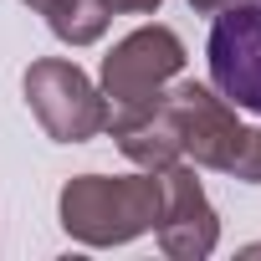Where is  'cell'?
Instances as JSON below:
<instances>
[{"label": "cell", "mask_w": 261, "mask_h": 261, "mask_svg": "<svg viewBox=\"0 0 261 261\" xmlns=\"http://www.w3.org/2000/svg\"><path fill=\"white\" fill-rule=\"evenodd\" d=\"M159 169L139 174H72L57 195L62 230L77 246H128L159 220Z\"/></svg>", "instance_id": "obj_1"}, {"label": "cell", "mask_w": 261, "mask_h": 261, "mask_svg": "<svg viewBox=\"0 0 261 261\" xmlns=\"http://www.w3.org/2000/svg\"><path fill=\"white\" fill-rule=\"evenodd\" d=\"M21 92L36 113V123L46 128V139L57 144H87L108 128V97L102 87L67 57H41L26 67Z\"/></svg>", "instance_id": "obj_2"}, {"label": "cell", "mask_w": 261, "mask_h": 261, "mask_svg": "<svg viewBox=\"0 0 261 261\" xmlns=\"http://www.w3.org/2000/svg\"><path fill=\"white\" fill-rule=\"evenodd\" d=\"M205 62H210V87L236 113L261 118V0H236L215 11Z\"/></svg>", "instance_id": "obj_3"}, {"label": "cell", "mask_w": 261, "mask_h": 261, "mask_svg": "<svg viewBox=\"0 0 261 261\" xmlns=\"http://www.w3.org/2000/svg\"><path fill=\"white\" fill-rule=\"evenodd\" d=\"M179 72H185V41H179L169 26L154 21V26L128 31V36L102 57L97 87H102L108 108H128V102H149V97H159Z\"/></svg>", "instance_id": "obj_4"}, {"label": "cell", "mask_w": 261, "mask_h": 261, "mask_svg": "<svg viewBox=\"0 0 261 261\" xmlns=\"http://www.w3.org/2000/svg\"><path fill=\"white\" fill-rule=\"evenodd\" d=\"M169 97V113H174V128H179V149L190 164L200 169H220L230 174L236 154H241V139H246V123L236 118V108L210 87V82H169L164 87Z\"/></svg>", "instance_id": "obj_5"}, {"label": "cell", "mask_w": 261, "mask_h": 261, "mask_svg": "<svg viewBox=\"0 0 261 261\" xmlns=\"http://www.w3.org/2000/svg\"><path fill=\"white\" fill-rule=\"evenodd\" d=\"M159 185H164L159 220H154L159 251L174 256V261H205L220 246V215H215L205 185L195 179V164L179 159V164L159 169Z\"/></svg>", "instance_id": "obj_6"}, {"label": "cell", "mask_w": 261, "mask_h": 261, "mask_svg": "<svg viewBox=\"0 0 261 261\" xmlns=\"http://www.w3.org/2000/svg\"><path fill=\"white\" fill-rule=\"evenodd\" d=\"M113 144L123 149V159H134L139 169H169L185 159L179 149V128L169 113V97H149V102H128V108H108V128Z\"/></svg>", "instance_id": "obj_7"}, {"label": "cell", "mask_w": 261, "mask_h": 261, "mask_svg": "<svg viewBox=\"0 0 261 261\" xmlns=\"http://www.w3.org/2000/svg\"><path fill=\"white\" fill-rule=\"evenodd\" d=\"M21 6H31L36 16H46L51 36L67 41V46H92L108 36V11H102V0H21Z\"/></svg>", "instance_id": "obj_8"}, {"label": "cell", "mask_w": 261, "mask_h": 261, "mask_svg": "<svg viewBox=\"0 0 261 261\" xmlns=\"http://www.w3.org/2000/svg\"><path fill=\"white\" fill-rule=\"evenodd\" d=\"M230 179H241V185H261V123L246 128L241 154H236V164H230Z\"/></svg>", "instance_id": "obj_9"}, {"label": "cell", "mask_w": 261, "mask_h": 261, "mask_svg": "<svg viewBox=\"0 0 261 261\" xmlns=\"http://www.w3.org/2000/svg\"><path fill=\"white\" fill-rule=\"evenodd\" d=\"M102 11L108 16H154L159 0H102Z\"/></svg>", "instance_id": "obj_10"}, {"label": "cell", "mask_w": 261, "mask_h": 261, "mask_svg": "<svg viewBox=\"0 0 261 261\" xmlns=\"http://www.w3.org/2000/svg\"><path fill=\"white\" fill-rule=\"evenodd\" d=\"M190 6H195L200 16H215V11H225V6H236V0H190Z\"/></svg>", "instance_id": "obj_11"}]
</instances>
